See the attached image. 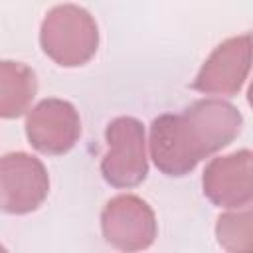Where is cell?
I'll use <instances>...</instances> for the list:
<instances>
[{
  "label": "cell",
  "instance_id": "1",
  "mask_svg": "<svg viewBox=\"0 0 253 253\" xmlns=\"http://www.w3.org/2000/svg\"><path fill=\"white\" fill-rule=\"evenodd\" d=\"M239 111L221 99H202L182 113H166L150 125V154L166 176H186L200 160L227 146L241 130Z\"/></svg>",
  "mask_w": 253,
  "mask_h": 253
},
{
  "label": "cell",
  "instance_id": "2",
  "mask_svg": "<svg viewBox=\"0 0 253 253\" xmlns=\"http://www.w3.org/2000/svg\"><path fill=\"white\" fill-rule=\"evenodd\" d=\"M43 53L63 67L87 63L99 47V28L93 16L75 4H59L47 12L40 28Z\"/></svg>",
  "mask_w": 253,
  "mask_h": 253
},
{
  "label": "cell",
  "instance_id": "3",
  "mask_svg": "<svg viewBox=\"0 0 253 253\" xmlns=\"http://www.w3.org/2000/svg\"><path fill=\"white\" fill-rule=\"evenodd\" d=\"M109 152L101 160L103 178L115 188H134L148 174L144 126L134 117H117L107 125Z\"/></svg>",
  "mask_w": 253,
  "mask_h": 253
},
{
  "label": "cell",
  "instance_id": "4",
  "mask_svg": "<svg viewBox=\"0 0 253 253\" xmlns=\"http://www.w3.org/2000/svg\"><path fill=\"white\" fill-rule=\"evenodd\" d=\"M49 192V176L43 162L28 152L0 156V211L30 213L38 210Z\"/></svg>",
  "mask_w": 253,
  "mask_h": 253
},
{
  "label": "cell",
  "instance_id": "5",
  "mask_svg": "<svg viewBox=\"0 0 253 253\" xmlns=\"http://www.w3.org/2000/svg\"><path fill=\"white\" fill-rule=\"evenodd\" d=\"M101 231L105 241L121 251H142L156 239V217L142 198L121 194L105 204Z\"/></svg>",
  "mask_w": 253,
  "mask_h": 253
},
{
  "label": "cell",
  "instance_id": "6",
  "mask_svg": "<svg viewBox=\"0 0 253 253\" xmlns=\"http://www.w3.org/2000/svg\"><path fill=\"white\" fill-rule=\"evenodd\" d=\"M251 67V36L241 34L221 42L206 59L192 87L206 95L231 97L241 91Z\"/></svg>",
  "mask_w": 253,
  "mask_h": 253
},
{
  "label": "cell",
  "instance_id": "7",
  "mask_svg": "<svg viewBox=\"0 0 253 253\" xmlns=\"http://www.w3.org/2000/svg\"><path fill=\"white\" fill-rule=\"evenodd\" d=\"M81 134L77 109L63 99L40 101L26 119V136L30 144L43 154L69 152Z\"/></svg>",
  "mask_w": 253,
  "mask_h": 253
},
{
  "label": "cell",
  "instance_id": "8",
  "mask_svg": "<svg viewBox=\"0 0 253 253\" xmlns=\"http://www.w3.org/2000/svg\"><path fill=\"white\" fill-rule=\"evenodd\" d=\"M206 198L219 208L249 206L253 198L251 152L247 148L213 158L202 176Z\"/></svg>",
  "mask_w": 253,
  "mask_h": 253
},
{
  "label": "cell",
  "instance_id": "9",
  "mask_svg": "<svg viewBox=\"0 0 253 253\" xmlns=\"http://www.w3.org/2000/svg\"><path fill=\"white\" fill-rule=\"evenodd\" d=\"M38 91V79L32 67L20 61H0V117L16 119L28 111Z\"/></svg>",
  "mask_w": 253,
  "mask_h": 253
},
{
  "label": "cell",
  "instance_id": "10",
  "mask_svg": "<svg viewBox=\"0 0 253 253\" xmlns=\"http://www.w3.org/2000/svg\"><path fill=\"white\" fill-rule=\"evenodd\" d=\"M217 241L227 251H247L253 245V215L251 210L229 211L219 215L215 225Z\"/></svg>",
  "mask_w": 253,
  "mask_h": 253
}]
</instances>
